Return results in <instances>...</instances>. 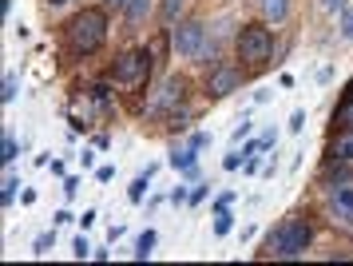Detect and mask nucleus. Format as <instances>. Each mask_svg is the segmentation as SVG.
<instances>
[{"label": "nucleus", "instance_id": "obj_1", "mask_svg": "<svg viewBox=\"0 0 353 266\" xmlns=\"http://www.w3.org/2000/svg\"><path fill=\"white\" fill-rule=\"evenodd\" d=\"M64 36H68V48L80 52V56L99 52L103 40H108V12H103V8H80V12L64 24Z\"/></svg>", "mask_w": 353, "mask_h": 266}, {"label": "nucleus", "instance_id": "obj_2", "mask_svg": "<svg viewBox=\"0 0 353 266\" xmlns=\"http://www.w3.org/2000/svg\"><path fill=\"white\" fill-rule=\"evenodd\" d=\"M310 243H314L310 222L294 215V219L278 222V227L270 231V238H266V251H270L274 258H302V254L310 251Z\"/></svg>", "mask_w": 353, "mask_h": 266}, {"label": "nucleus", "instance_id": "obj_3", "mask_svg": "<svg viewBox=\"0 0 353 266\" xmlns=\"http://www.w3.org/2000/svg\"><path fill=\"white\" fill-rule=\"evenodd\" d=\"M234 52L246 68H262V64L274 56V32L262 24V20H250L242 24L239 36H234Z\"/></svg>", "mask_w": 353, "mask_h": 266}, {"label": "nucleus", "instance_id": "obj_4", "mask_svg": "<svg viewBox=\"0 0 353 266\" xmlns=\"http://www.w3.org/2000/svg\"><path fill=\"white\" fill-rule=\"evenodd\" d=\"M171 44H175L179 56L199 60V56H203V48L210 44V40H207V24H203V20H183V24L171 32Z\"/></svg>", "mask_w": 353, "mask_h": 266}, {"label": "nucleus", "instance_id": "obj_5", "mask_svg": "<svg viewBox=\"0 0 353 266\" xmlns=\"http://www.w3.org/2000/svg\"><path fill=\"white\" fill-rule=\"evenodd\" d=\"M147 72H151V52L147 48L128 52V56H119V64H115V79L119 84H143Z\"/></svg>", "mask_w": 353, "mask_h": 266}, {"label": "nucleus", "instance_id": "obj_6", "mask_svg": "<svg viewBox=\"0 0 353 266\" xmlns=\"http://www.w3.org/2000/svg\"><path fill=\"white\" fill-rule=\"evenodd\" d=\"M183 95H187V79L183 76H171V79H163L159 84V92L151 95V115H163L167 108H175V104H183Z\"/></svg>", "mask_w": 353, "mask_h": 266}, {"label": "nucleus", "instance_id": "obj_7", "mask_svg": "<svg viewBox=\"0 0 353 266\" xmlns=\"http://www.w3.org/2000/svg\"><path fill=\"white\" fill-rule=\"evenodd\" d=\"M242 88V68H214L210 72V79H207V92L214 95V99H223V95H230V92H239Z\"/></svg>", "mask_w": 353, "mask_h": 266}, {"label": "nucleus", "instance_id": "obj_8", "mask_svg": "<svg viewBox=\"0 0 353 266\" xmlns=\"http://www.w3.org/2000/svg\"><path fill=\"white\" fill-rule=\"evenodd\" d=\"M330 207H334L337 219L353 227V187H334L330 191Z\"/></svg>", "mask_w": 353, "mask_h": 266}, {"label": "nucleus", "instance_id": "obj_9", "mask_svg": "<svg viewBox=\"0 0 353 266\" xmlns=\"http://www.w3.org/2000/svg\"><path fill=\"white\" fill-rule=\"evenodd\" d=\"M330 155L337 159V163H353V127H341L334 135V143H330Z\"/></svg>", "mask_w": 353, "mask_h": 266}, {"label": "nucleus", "instance_id": "obj_10", "mask_svg": "<svg viewBox=\"0 0 353 266\" xmlns=\"http://www.w3.org/2000/svg\"><path fill=\"white\" fill-rule=\"evenodd\" d=\"M258 12H262V20L282 24V20L290 16V0H258Z\"/></svg>", "mask_w": 353, "mask_h": 266}, {"label": "nucleus", "instance_id": "obj_11", "mask_svg": "<svg viewBox=\"0 0 353 266\" xmlns=\"http://www.w3.org/2000/svg\"><path fill=\"white\" fill-rule=\"evenodd\" d=\"M147 12H151V0H128V4H123V20H128L131 28H135V24H143Z\"/></svg>", "mask_w": 353, "mask_h": 266}, {"label": "nucleus", "instance_id": "obj_12", "mask_svg": "<svg viewBox=\"0 0 353 266\" xmlns=\"http://www.w3.org/2000/svg\"><path fill=\"white\" fill-rule=\"evenodd\" d=\"M183 4H187V0H163L159 4V20L163 24H175L179 12H183Z\"/></svg>", "mask_w": 353, "mask_h": 266}, {"label": "nucleus", "instance_id": "obj_13", "mask_svg": "<svg viewBox=\"0 0 353 266\" xmlns=\"http://www.w3.org/2000/svg\"><path fill=\"white\" fill-rule=\"evenodd\" d=\"M151 175H155V167H147V171L139 175L135 183H131V191H128V195H131V203H139V199L147 195V183H151Z\"/></svg>", "mask_w": 353, "mask_h": 266}, {"label": "nucleus", "instance_id": "obj_14", "mask_svg": "<svg viewBox=\"0 0 353 266\" xmlns=\"http://www.w3.org/2000/svg\"><path fill=\"white\" fill-rule=\"evenodd\" d=\"M230 227H234V215L226 207H219L214 211V235H230Z\"/></svg>", "mask_w": 353, "mask_h": 266}, {"label": "nucleus", "instance_id": "obj_15", "mask_svg": "<svg viewBox=\"0 0 353 266\" xmlns=\"http://www.w3.org/2000/svg\"><path fill=\"white\" fill-rule=\"evenodd\" d=\"M194 151H199V147H187V151H171V167H179V171L194 167Z\"/></svg>", "mask_w": 353, "mask_h": 266}, {"label": "nucleus", "instance_id": "obj_16", "mask_svg": "<svg viewBox=\"0 0 353 266\" xmlns=\"http://www.w3.org/2000/svg\"><path fill=\"white\" fill-rule=\"evenodd\" d=\"M151 251H155V231H143L135 243V258H151Z\"/></svg>", "mask_w": 353, "mask_h": 266}, {"label": "nucleus", "instance_id": "obj_17", "mask_svg": "<svg viewBox=\"0 0 353 266\" xmlns=\"http://www.w3.org/2000/svg\"><path fill=\"white\" fill-rule=\"evenodd\" d=\"M17 88H20V79L8 72V76H4V88H0V99H4V104H12V99H17Z\"/></svg>", "mask_w": 353, "mask_h": 266}, {"label": "nucleus", "instance_id": "obj_18", "mask_svg": "<svg viewBox=\"0 0 353 266\" xmlns=\"http://www.w3.org/2000/svg\"><path fill=\"white\" fill-rule=\"evenodd\" d=\"M48 247H56V231H44V235L32 243V254H48Z\"/></svg>", "mask_w": 353, "mask_h": 266}, {"label": "nucleus", "instance_id": "obj_19", "mask_svg": "<svg viewBox=\"0 0 353 266\" xmlns=\"http://www.w3.org/2000/svg\"><path fill=\"white\" fill-rule=\"evenodd\" d=\"M17 151H20V143L12 140V135H4V143H0V159H4V163H12V159H17Z\"/></svg>", "mask_w": 353, "mask_h": 266}, {"label": "nucleus", "instance_id": "obj_20", "mask_svg": "<svg viewBox=\"0 0 353 266\" xmlns=\"http://www.w3.org/2000/svg\"><path fill=\"white\" fill-rule=\"evenodd\" d=\"M17 187H20V179H17V175H8V179H4V191H0V199H4V207H8L12 199H17Z\"/></svg>", "mask_w": 353, "mask_h": 266}, {"label": "nucleus", "instance_id": "obj_21", "mask_svg": "<svg viewBox=\"0 0 353 266\" xmlns=\"http://www.w3.org/2000/svg\"><path fill=\"white\" fill-rule=\"evenodd\" d=\"M337 124L353 127V99H341V108H337Z\"/></svg>", "mask_w": 353, "mask_h": 266}, {"label": "nucleus", "instance_id": "obj_22", "mask_svg": "<svg viewBox=\"0 0 353 266\" xmlns=\"http://www.w3.org/2000/svg\"><path fill=\"white\" fill-rule=\"evenodd\" d=\"M341 36H345V40H353V8H345V12H341Z\"/></svg>", "mask_w": 353, "mask_h": 266}, {"label": "nucleus", "instance_id": "obj_23", "mask_svg": "<svg viewBox=\"0 0 353 266\" xmlns=\"http://www.w3.org/2000/svg\"><path fill=\"white\" fill-rule=\"evenodd\" d=\"M72 254H76V258H88V254H92V247H88V238H76V243H72Z\"/></svg>", "mask_w": 353, "mask_h": 266}, {"label": "nucleus", "instance_id": "obj_24", "mask_svg": "<svg viewBox=\"0 0 353 266\" xmlns=\"http://www.w3.org/2000/svg\"><path fill=\"white\" fill-rule=\"evenodd\" d=\"M318 4L325 8V12H345V8H350L345 0H318Z\"/></svg>", "mask_w": 353, "mask_h": 266}, {"label": "nucleus", "instance_id": "obj_25", "mask_svg": "<svg viewBox=\"0 0 353 266\" xmlns=\"http://www.w3.org/2000/svg\"><path fill=\"white\" fill-rule=\"evenodd\" d=\"M305 127V111H294V115H290V131H302Z\"/></svg>", "mask_w": 353, "mask_h": 266}, {"label": "nucleus", "instance_id": "obj_26", "mask_svg": "<svg viewBox=\"0 0 353 266\" xmlns=\"http://www.w3.org/2000/svg\"><path fill=\"white\" fill-rule=\"evenodd\" d=\"M187 199H191V191H187V187H175V191H171V203H187Z\"/></svg>", "mask_w": 353, "mask_h": 266}, {"label": "nucleus", "instance_id": "obj_27", "mask_svg": "<svg viewBox=\"0 0 353 266\" xmlns=\"http://www.w3.org/2000/svg\"><path fill=\"white\" fill-rule=\"evenodd\" d=\"M203 199H207V183H203V187H194V191H191V199H187V203H191V207H199V203H203Z\"/></svg>", "mask_w": 353, "mask_h": 266}, {"label": "nucleus", "instance_id": "obj_28", "mask_svg": "<svg viewBox=\"0 0 353 266\" xmlns=\"http://www.w3.org/2000/svg\"><path fill=\"white\" fill-rule=\"evenodd\" d=\"M76 191H80V179H76V175H68V179H64V195H76Z\"/></svg>", "mask_w": 353, "mask_h": 266}, {"label": "nucleus", "instance_id": "obj_29", "mask_svg": "<svg viewBox=\"0 0 353 266\" xmlns=\"http://www.w3.org/2000/svg\"><path fill=\"white\" fill-rule=\"evenodd\" d=\"M223 163H226V171H234V167H242V163H246V155H226Z\"/></svg>", "mask_w": 353, "mask_h": 266}, {"label": "nucleus", "instance_id": "obj_30", "mask_svg": "<svg viewBox=\"0 0 353 266\" xmlns=\"http://www.w3.org/2000/svg\"><path fill=\"white\" fill-rule=\"evenodd\" d=\"M99 183H112V179H115V167H99Z\"/></svg>", "mask_w": 353, "mask_h": 266}, {"label": "nucleus", "instance_id": "obj_31", "mask_svg": "<svg viewBox=\"0 0 353 266\" xmlns=\"http://www.w3.org/2000/svg\"><path fill=\"white\" fill-rule=\"evenodd\" d=\"M230 199H234V191H223V195H219V203H214V211H219V207H230Z\"/></svg>", "mask_w": 353, "mask_h": 266}, {"label": "nucleus", "instance_id": "obj_32", "mask_svg": "<svg viewBox=\"0 0 353 266\" xmlns=\"http://www.w3.org/2000/svg\"><path fill=\"white\" fill-rule=\"evenodd\" d=\"M207 143H210V135H207V131H199V135L191 140V147H207Z\"/></svg>", "mask_w": 353, "mask_h": 266}, {"label": "nucleus", "instance_id": "obj_33", "mask_svg": "<svg viewBox=\"0 0 353 266\" xmlns=\"http://www.w3.org/2000/svg\"><path fill=\"white\" fill-rule=\"evenodd\" d=\"M345 99H353V79H350V84H345Z\"/></svg>", "mask_w": 353, "mask_h": 266}, {"label": "nucleus", "instance_id": "obj_34", "mask_svg": "<svg viewBox=\"0 0 353 266\" xmlns=\"http://www.w3.org/2000/svg\"><path fill=\"white\" fill-rule=\"evenodd\" d=\"M48 4H64V0H48Z\"/></svg>", "mask_w": 353, "mask_h": 266}]
</instances>
